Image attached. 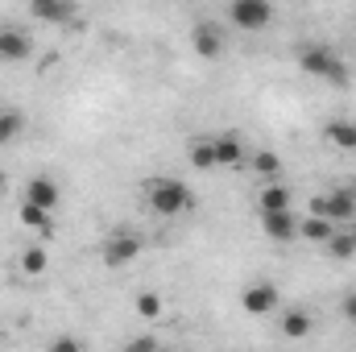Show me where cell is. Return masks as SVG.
I'll return each instance as SVG.
<instances>
[{
  "mask_svg": "<svg viewBox=\"0 0 356 352\" xmlns=\"http://www.w3.org/2000/svg\"><path fill=\"white\" fill-rule=\"evenodd\" d=\"M211 145H216V170H245L249 166V150H245L241 133L224 129V133L211 137Z\"/></svg>",
  "mask_w": 356,
  "mask_h": 352,
  "instance_id": "5",
  "label": "cell"
},
{
  "mask_svg": "<svg viewBox=\"0 0 356 352\" xmlns=\"http://www.w3.org/2000/svg\"><path fill=\"white\" fill-rule=\"evenodd\" d=\"M21 224H25V228H33V232H42L46 241L54 237V216H50V211H42V207L21 203Z\"/></svg>",
  "mask_w": 356,
  "mask_h": 352,
  "instance_id": "20",
  "label": "cell"
},
{
  "mask_svg": "<svg viewBox=\"0 0 356 352\" xmlns=\"http://www.w3.org/2000/svg\"><path fill=\"white\" fill-rule=\"evenodd\" d=\"M33 54V38L21 29H0V58L4 63H25Z\"/></svg>",
  "mask_w": 356,
  "mask_h": 352,
  "instance_id": "12",
  "label": "cell"
},
{
  "mask_svg": "<svg viewBox=\"0 0 356 352\" xmlns=\"http://www.w3.org/2000/svg\"><path fill=\"white\" fill-rule=\"evenodd\" d=\"M25 133V112L21 108H0V145H13Z\"/></svg>",
  "mask_w": 356,
  "mask_h": 352,
  "instance_id": "19",
  "label": "cell"
},
{
  "mask_svg": "<svg viewBox=\"0 0 356 352\" xmlns=\"http://www.w3.org/2000/svg\"><path fill=\"white\" fill-rule=\"evenodd\" d=\"M228 21L236 29H266L273 21V4H266V0H232L228 4Z\"/></svg>",
  "mask_w": 356,
  "mask_h": 352,
  "instance_id": "6",
  "label": "cell"
},
{
  "mask_svg": "<svg viewBox=\"0 0 356 352\" xmlns=\"http://www.w3.org/2000/svg\"><path fill=\"white\" fill-rule=\"evenodd\" d=\"M145 203H149L158 216H182V211L195 207V195H191V186L178 182V178H149V182H145Z\"/></svg>",
  "mask_w": 356,
  "mask_h": 352,
  "instance_id": "1",
  "label": "cell"
},
{
  "mask_svg": "<svg viewBox=\"0 0 356 352\" xmlns=\"http://www.w3.org/2000/svg\"><path fill=\"white\" fill-rule=\"evenodd\" d=\"M141 249H145V241L137 237V232H112L108 241H104V249H99V257H104V265L108 269H124V265H133L137 257H141Z\"/></svg>",
  "mask_w": 356,
  "mask_h": 352,
  "instance_id": "4",
  "label": "cell"
},
{
  "mask_svg": "<svg viewBox=\"0 0 356 352\" xmlns=\"http://www.w3.org/2000/svg\"><path fill=\"white\" fill-rule=\"evenodd\" d=\"M191 46H195V54L199 58H220L224 54V33H220V25H211V21H199L195 29H191Z\"/></svg>",
  "mask_w": 356,
  "mask_h": 352,
  "instance_id": "9",
  "label": "cell"
},
{
  "mask_svg": "<svg viewBox=\"0 0 356 352\" xmlns=\"http://www.w3.org/2000/svg\"><path fill=\"white\" fill-rule=\"evenodd\" d=\"M290 186L286 182H266L261 191H257V203H261V211H290Z\"/></svg>",
  "mask_w": 356,
  "mask_h": 352,
  "instance_id": "15",
  "label": "cell"
},
{
  "mask_svg": "<svg viewBox=\"0 0 356 352\" xmlns=\"http://www.w3.org/2000/svg\"><path fill=\"white\" fill-rule=\"evenodd\" d=\"M344 315L356 323V294H348V298H344Z\"/></svg>",
  "mask_w": 356,
  "mask_h": 352,
  "instance_id": "25",
  "label": "cell"
},
{
  "mask_svg": "<svg viewBox=\"0 0 356 352\" xmlns=\"http://www.w3.org/2000/svg\"><path fill=\"white\" fill-rule=\"evenodd\" d=\"M124 352H158V344H154L149 336H137V340H133V344H129Z\"/></svg>",
  "mask_w": 356,
  "mask_h": 352,
  "instance_id": "24",
  "label": "cell"
},
{
  "mask_svg": "<svg viewBox=\"0 0 356 352\" xmlns=\"http://www.w3.org/2000/svg\"><path fill=\"white\" fill-rule=\"evenodd\" d=\"M277 332H282L286 340H307V336L315 332V315H311V311H302V307H290V311H282Z\"/></svg>",
  "mask_w": 356,
  "mask_h": 352,
  "instance_id": "11",
  "label": "cell"
},
{
  "mask_svg": "<svg viewBox=\"0 0 356 352\" xmlns=\"http://www.w3.org/2000/svg\"><path fill=\"white\" fill-rule=\"evenodd\" d=\"M336 232H340V228H336L332 220H323V216H307V220H298V237L311 241V245H327Z\"/></svg>",
  "mask_w": 356,
  "mask_h": 352,
  "instance_id": "14",
  "label": "cell"
},
{
  "mask_svg": "<svg viewBox=\"0 0 356 352\" xmlns=\"http://www.w3.org/2000/svg\"><path fill=\"white\" fill-rule=\"evenodd\" d=\"M298 67H302L307 75H315V79H327L332 88H348V67H344V58H340L336 50H327V46H302V50H298Z\"/></svg>",
  "mask_w": 356,
  "mask_h": 352,
  "instance_id": "2",
  "label": "cell"
},
{
  "mask_svg": "<svg viewBox=\"0 0 356 352\" xmlns=\"http://www.w3.org/2000/svg\"><path fill=\"white\" fill-rule=\"evenodd\" d=\"M311 216H323V220H332L336 228H348L356 220V191L353 186H340V191L315 195V199H311Z\"/></svg>",
  "mask_w": 356,
  "mask_h": 352,
  "instance_id": "3",
  "label": "cell"
},
{
  "mask_svg": "<svg viewBox=\"0 0 356 352\" xmlns=\"http://www.w3.org/2000/svg\"><path fill=\"white\" fill-rule=\"evenodd\" d=\"M50 352H83V344H79L75 336H54V340H50Z\"/></svg>",
  "mask_w": 356,
  "mask_h": 352,
  "instance_id": "23",
  "label": "cell"
},
{
  "mask_svg": "<svg viewBox=\"0 0 356 352\" xmlns=\"http://www.w3.org/2000/svg\"><path fill=\"white\" fill-rule=\"evenodd\" d=\"M133 307H137V315H141V319H158V315H162V294H154V290H141Z\"/></svg>",
  "mask_w": 356,
  "mask_h": 352,
  "instance_id": "22",
  "label": "cell"
},
{
  "mask_svg": "<svg viewBox=\"0 0 356 352\" xmlns=\"http://www.w3.org/2000/svg\"><path fill=\"white\" fill-rule=\"evenodd\" d=\"M186 154H191V166H195V170H216V145H211V133L195 137Z\"/></svg>",
  "mask_w": 356,
  "mask_h": 352,
  "instance_id": "18",
  "label": "cell"
},
{
  "mask_svg": "<svg viewBox=\"0 0 356 352\" xmlns=\"http://www.w3.org/2000/svg\"><path fill=\"white\" fill-rule=\"evenodd\" d=\"M249 170H257L266 182H282V158L273 150H257V154H249Z\"/></svg>",
  "mask_w": 356,
  "mask_h": 352,
  "instance_id": "17",
  "label": "cell"
},
{
  "mask_svg": "<svg viewBox=\"0 0 356 352\" xmlns=\"http://www.w3.org/2000/svg\"><path fill=\"white\" fill-rule=\"evenodd\" d=\"M29 17H33V21H46V25H63V21H75V4H63V0H33V4H29Z\"/></svg>",
  "mask_w": 356,
  "mask_h": 352,
  "instance_id": "13",
  "label": "cell"
},
{
  "mask_svg": "<svg viewBox=\"0 0 356 352\" xmlns=\"http://www.w3.org/2000/svg\"><path fill=\"white\" fill-rule=\"evenodd\" d=\"M58 199H63V191H58V182H54L50 175H33L29 182H25V191H21V203L42 207V211H54Z\"/></svg>",
  "mask_w": 356,
  "mask_h": 352,
  "instance_id": "7",
  "label": "cell"
},
{
  "mask_svg": "<svg viewBox=\"0 0 356 352\" xmlns=\"http://www.w3.org/2000/svg\"><path fill=\"white\" fill-rule=\"evenodd\" d=\"M277 298H282V290H277L273 282H253V286L241 290L245 315H269V311H277Z\"/></svg>",
  "mask_w": 356,
  "mask_h": 352,
  "instance_id": "8",
  "label": "cell"
},
{
  "mask_svg": "<svg viewBox=\"0 0 356 352\" xmlns=\"http://www.w3.org/2000/svg\"><path fill=\"white\" fill-rule=\"evenodd\" d=\"M323 137H327V145H336V150H356V120H327L323 125Z\"/></svg>",
  "mask_w": 356,
  "mask_h": 352,
  "instance_id": "16",
  "label": "cell"
},
{
  "mask_svg": "<svg viewBox=\"0 0 356 352\" xmlns=\"http://www.w3.org/2000/svg\"><path fill=\"white\" fill-rule=\"evenodd\" d=\"M46 265H50V253H46L42 245H33V249H25V253H21V269H25L29 278H42V273H46Z\"/></svg>",
  "mask_w": 356,
  "mask_h": 352,
  "instance_id": "21",
  "label": "cell"
},
{
  "mask_svg": "<svg viewBox=\"0 0 356 352\" xmlns=\"http://www.w3.org/2000/svg\"><path fill=\"white\" fill-rule=\"evenodd\" d=\"M261 232L269 241L286 245V241L298 237V220H294V211H261Z\"/></svg>",
  "mask_w": 356,
  "mask_h": 352,
  "instance_id": "10",
  "label": "cell"
}]
</instances>
